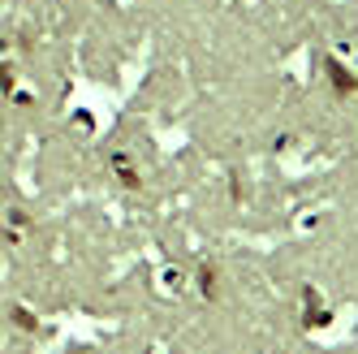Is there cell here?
Returning <instances> with one entry per match:
<instances>
[{
    "instance_id": "cell-1",
    "label": "cell",
    "mask_w": 358,
    "mask_h": 354,
    "mask_svg": "<svg viewBox=\"0 0 358 354\" xmlns=\"http://www.w3.org/2000/svg\"><path fill=\"white\" fill-rule=\"evenodd\" d=\"M328 73H332V83H337L341 91H350V78H345V73L337 69V61H328Z\"/></svg>"
}]
</instances>
